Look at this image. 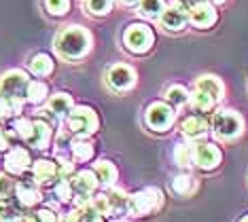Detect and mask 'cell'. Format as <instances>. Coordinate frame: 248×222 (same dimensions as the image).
I'll return each mask as SVG.
<instances>
[{
	"label": "cell",
	"mask_w": 248,
	"mask_h": 222,
	"mask_svg": "<svg viewBox=\"0 0 248 222\" xmlns=\"http://www.w3.org/2000/svg\"><path fill=\"white\" fill-rule=\"evenodd\" d=\"M92 44H93L92 32L77 24L62 28L53 38L55 55L64 61H78V59L87 58L89 51H92Z\"/></svg>",
	"instance_id": "obj_1"
},
{
	"label": "cell",
	"mask_w": 248,
	"mask_h": 222,
	"mask_svg": "<svg viewBox=\"0 0 248 222\" xmlns=\"http://www.w3.org/2000/svg\"><path fill=\"white\" fill-rule=\"evenodd\" d=\"M30 74L21 68H13L0 74V98L9 104L13 117H19L26 106V93L30 85Z\"/></svg>",
	"instance_id": "obj_2"
},
{
	"label": "cell",
	"mask_w": 248,
	"mask_h": 222,
	"mask_svg": "<svg viewBox=\"0 0 248 222\" xmlns=\"http://www.w3.org/2000/svg\"><path fill=\"white\" fill-rule=\"evenodd\" d=\"M163 206V192L157 186H146L127 197L125 216L129 218H149L155 216Z\"/></svg>",
	"instance_id": "obj_3"
},
{
	"label": "cell",
	"mask_w": 248,
	"mask_h": 222,
	"mask_svg": "<svg viewBox=\"0 0 248 222\" xmlns=\"http://www.w3.org/2000/svg\"><path fill=\"white\" fill-rule=\"evenodd\" d=\"M244 129V121L235 110L225 108V110H217L212 115V123H210V132L217 140H235Z\"/></svg>",
	"instance_id": "obj_4"
},
{
	"label": "cell",
	"mask_w": 248,
	"mask_h": 222,
	"mask_svg": "<svg viewBox=\"0 0 248 222\" xmlns=\"http://www.w3.org/2000/svg\"><path fill=\"white\" fill-rule=\"evenodd\" d=\"M66 125H68V132L75 138H89L98 132V115H95L93 108L89 106H75L70 110V115L66 117Z\"/></svg>",
	"instance_id": "obj_5"
},
{
	"label": "cell",
	"mask_w": 248,
	"mask_h": 222,
	"mask_svg": "<svg viewBox=\"0 0 248 222\" xmlns=\"http://www.w3.org/2000/svg\"><path fill=\"white\" fill-rule=\"evenodd\" d=\"M70 186H72V206L75 207H81V206H87L92 201V197L98 192V180H95V174L93 169H78L68 178Z\"/></svg>",
	"instance_id": "obj_6"
},
{
	"label": "cell",
	"mask_w": 248,
	"mask_h": 222,
	"mask_svg": "<svg viewBox=\"0 0 248 222\" xmlns=\"http://www.w3.org/2000/svg\"><path fill=\"white\" fill-rule=\"evenodd\" d=\"M144 123L151 132L166 133L176 123V110L170 104H166V102H153L144 110Z\"/></svg>",
	"instance_id": "obj_7"
},
{
	"label": "cell",
	"mask_w": 248,
	"mask_h": 222,
	"mask_svg": "<svg viewBox=\"0 0 248 222\" xmlns=\"http://www.w3.org/2000/svg\"><path fill=\"white\" fill-rule=\"evenodd\" d=\"M155 44V34L149 26L144 24H132L123 30V47L134 55L149 53L151 47Z\"/></svg>",
	"instance_id": "obj_8"
},
{
	"label": "cell",
	"mask_w": 248,
	"mask_h": 222,
	"mask_svg": "<svg viewBox=\"0 0 248 222\" xmlns=\"http://www.w3.org/2000/svg\"><path fill=\"white\" fill-rule=\"evenodd\" d=\"M104 81L108 85V89H112L115 93H127V91H132L136 87L138 74L127 64H112L106 68Z\"/></svg>",
	"instance_id": "obj_9"
},
{
	"label": "cell",
	"mask_w": 248,
	"mask_h": 222,
	"mask_svg": "<svg viewBox=\"0 0 248 222\" xmlns=\"http://www.w3.org/2000/svg\"><path fill=\"white\" fill-rule=\"evenodd\" d=\"M223 161V152L214 142H193V167L212 172Z\"/></svg>",
	"instance_id": "obj_10"
},
{
	"label": "cell",
	"mask_w": 248,
	"mask_h": 222,
	"mask_svg": "<svg viewBox=\"0 0 248 222\" xmlns=\"http://www.w3.org/2000/svg\"><path fill=\"white\" fill-rule=\"evenodd\" d=\"M13 199L24 209L38 207L41 206V201H43V189L32 178H21V180H17V184H15Z\"/></svg>",
	"instance_id": "obj_11"
},
{
	"label": "cell",
	"mask_w": 248,
	"mask_h": 222,
	"mask_svg": "<svg viewBox=\"0 0 248 222\" xmlns=\"http://www.w3.org/2000/svg\"><path fill=\"white\" fill-rule=\"evenodd\" d=\"M32 167V157L26 146H11L4 152V172L11 176H24Z\"/></svg>",
	"instance_id": "obj_12"
},
{
	"label": "cell",
	"mask_w": 248,
	"mask_h": 222,
	"mask_svg": "<svg viewBox=\"0 0 248 222\" xmlns=\"http://www.w3.org/2000/svg\"><path fill=\"white\" fill-rule=\"evenodd\" d=\"M30 174H32L30 178L34 180L41 189H51L55 182L60 180L58 163L51 161V159H36V161H32Z\"/></svg>",
	"instance_id": "obj_13"
},
{
	"label": "cell",
	"mask_w": 248,
	"mask_h": 222,
	"mask_svg": "<svg viewBox=\"0 0 248 222\" xmlns=\"http://www.w3.org/2000/svg\"><path fill=\"white\" fill-rule=\"evenodd\" d=\"M159 24H161V28H163L166 32L178 34V32H183L185 28H187L189 15H187V11H185L183 7H178L176 2H172L170 7L163 9V13H161V17H159Z\"/></svg>",
	"instance_id": "obj_14"
},
{
	"label": "cell",
	"mask_w": 248,
	"mask_h": 222,
	"mask_svg": "<svg viewBox=\"0 0 248 222\" xmlns=\"http://www.w3.org/2000/svg\"><path fill=\"white\" fill-rule=\"evenodd\" d=\"M210 132V125L202 115H189L183 118V123H180V133H183V138L187 142H202Z\"/></svg>",
	"instance_id": "obj_15"
},
{
	"label": "cell",
	"mask_w": 248,
	"mask_h": 222,
	"mask_svg": "<svg viewBox=\"0 0 248 222\" xmlns=\"http://www.w3.org/2000/svg\"><path fill=\"white\" fill-rule=\"evenodd\" d=\"M187 15H189V24L197 28V30H208V28L214 26V21H217V9H214V4H210L208 0L195 4L193 9H189Z\"/></svg>",
	"instance_id": "obj_16"
},
{
	"label": "cell",
	"mask_w": 248,
	"mask_h": 222,
	"mask_svg": "<svg viewBox=\"0 0 248 222\" xmlns=\"http://www.w3.org/2000/svg\"><path fill=\"white\" fill-rule=\"evenodd\" d=\"M72 108H75V100L66 91H58V93L49 95L47 100V112L55 121H66V117L70 115Z\"/></svg>",
	"instance_id": "obj_17"
},
{
	"label": "cell",
	"mask_w": 248,
	"mask_h": 222,
	"mask_svg": "<svg viewBox=\"0 0 248 222\" xmlns=\"http://www.w3.org/2000/svg\"><path fill=\"white\" fill-rule=\"evenodd\" d=\"M53 142V129L51 125L47 121H43V118H36V121H32V132L28 135L26 144L36 148V150H45V148H49Z\"/></svg>",
	"instance_id": "obj_18"
},
{
	"label": "cell",
	"mask_w": 248,
	"mask_h": 222,
	"mask_svg": "<svg viewBox=\"0 0 248 222\" xmlns=\"http://www.w3.org/2000/svg\"><path fill=\"white\" fill-rule=\"evenodd\" d=\"M195 91H202L204 95H208L214 104H218L223 98H225V85L218 76H214V74H204V76H200L195 81Z\"/></svg>",
	"instance_id": "obj_19"
},
{
	"label": "cell",
	"mask_w": 248,
	"mask_h": 222,
	"mask_svg": "<svg viewBox=\"0 0 248 222\" xmlns=\"http://www.w3.org/2000/svg\"><path fill=\"white\" fill-rule=\"evenodd\" d=\"M104 197H106V203H108V212H110V218H117V216H125V209H127V192L119 189V186H108L104 191Z\"/></svg>",
	"instance_id": "obj_20"
},
{
	"label": "cell",
	"mask_w": 248,
	"mask_h": 222,
	"mask_svg": "<svg viewBox=\"0 0 248 222\" xmlns=\"http://www.w3.org/2000/svg\"><path fill=\"white\" fill-rule=\"evenodd\" d=\"M92 169H93V174H95V180H98V184L104 186V189H108V186H115L117 178H119V172H117L115 163L108 161V159L95 161Z\"/></svg>",
	"instance_id": "obj_21"
},
{
	"label": "cell",
	"mask_w": 248,
	"mask_h": 222,
	"mask_svg": "<svg viewBox=\"0 0 248 222\" xmlns=\"http://www.w3.org/2000/svg\"><path fill=\"white\" fill-rule=\"evenodd\" d=\"M28 70L36 78H47V76H51L55 70V61L51 55H47V53H36L28 61Z\"/></svg>",
	"instance_id": "obj_22"
},
{
	"label": "cell",
	"mask_w": 248,
	"mask_h": 222,
	"mask_svg": "<svg viewBox=\"0 0 248 222\" xmlns=\"http://www.w3.org/2000/svg\"><path fill=\"white\" fill-rule=\"evenodd\" d=\"M197 189H200V182L191 174H178L170 180V191L176 197H191V195H195Z\"/></svg>",
	"instance_id": "obj_23"
},
{
	"label": "cell",
	"mask_w": 248,
	"mask_h": 222,
	"mask_svg": "<svg viewBox=\"0 0 248 222\" xmlns=\"http://www.w3.org/2000/svg\"><path fill=\"white\" fill-rule=\"evenodd\" d=\"M95 155V148L89 138H72L70 144V159L75 163H89Z\"/></svg>",
	"instance_id": "obj_24"
},
{
	"label": "cell",
	"mask_w": 248,
	"mask_h": 222,
	"mask_svg": "<svg viewBox=\"0 0 248 222\" xmlns=\"http://www.w3.org/2000/svg\"><path fill=\"white\" fill-rule=\"evenodd\" d=\"M26 209L15 199H0V222H21Z\"/></svg>",
	"instance_id": "obj_25"
},
{
	"label": "cell",
	"mask_w": 248,
	"mask_h": 222,
	"mask_svg": "<svg viewBox=\"0 0 248 222\" xmlns=\"http://www.w3.org/2000/svg\"><path fill=\"white\" fill-rule=\"evenodd\" d=\"M49 100V87L45 81H30L28 85V93H26V104L32 106H41Z\"/></svg>",
	"instance_id": "obj_26"
},
{
	"label": "cell",
	"mask_w": 248,
	"mask_h": 222,
	"mask_svg": "<svg viewBox=\"0 0 248 222\" xmlns=\"http://www.w3.org/2000/svg\"><path fill=\"white\" fill-rule=\"evenodd\" d=\"M189 91L187 87H183V85H170V87L166 89V93H163V100H166V104H170L174 110L176 108H183L189 104Z\"/></svg>",
	"instance_id": "obj_27"
},
{
	"label": "cell",
	"mask_w": 248,
	"mask_h": 222,
	"mask_svg": "<svg viewBox=\"0 0 248 222\" xmlns=\"http://www.w3.org/2000/svg\"><path fill=\"white\" fill-rule=\"evenodd\" d=\"M174 163L183 169L193 167V144L191 142H178L174 148Z\"/></svg>",
	"instance_id": "obj_28"
},
{
	"label": "cell",
	"mask_w": 248,
	"mask_h": 222,
	"mask_svg": "<svg viewBox=\"0 0 248 222\" xmlns=\"http://www.w3.org/2000/svg\"><path fill=\"white\" fill-rule=\"evenodd\" d=\"M21 222H58V214L53 212L51 207H32L24 214V220Z\"/></svg>",
	"instance_id": "obj_29"
},
{
	"label": "cell",
	"mask_w": 248,
	"mask_h": 222,
	"mask_svg": "<svg viewBox=\"0 0 248 222\" xmlns=\"http://www.w3.org/2000/svg\"><path fill=\"white\" fill-rule=\"evenodd\" d=\"M138 9H140V15L146 17V19H159L163 9H166V2L163 0H140Z\"/></svg>",
	"instance_id": "obj_30"
},
{
	"label": "cell",
	"mask_w": 248,
	"mask_h": 222,
	"mask_svg": "<svg viewBox=\"0 0 248 222\" xmlns=\"http://www.w3.org/2000/svg\"><path fill=\"white\" fill-rule=\"evenodd\" d=\"M11 133L15 135V138H19V140H28V135H30L32 132V118H28V117H13V123H11Z\"/></svg>",
	"instance_id": "obj_31"
},
{
	"label": "cell",
	"mask_w": 248,
	"mask_h": 222,
	"mask_svg": "<svg viewBox=\"0 0 248 222\" xmlns=\"http://www.w3.org/2000/svg\"><path fill=\"white\" fill-rule=\"evenodd\" d=\"M51 192H53V199L58 203H72V186H70V182L68 180H58L55 184L51 186Z\"/></svg>",
	"instance_id": "obj_32"
},
{
	"label": "cell",
	"mask_w": 248,
	"mask_h": 222,
	"mask_svg": "<svg viewBox=\"0 0 248 222\" xmlns=\"http://www.w3.org/2000/svg\"><path fill=\"white\" fill-rule=\"evenodd\" d=\"M112 9V0H85V11L92 17H104Z\"/></svg>",
	"instance_id": "obj_33"
},
{
	"label": "cell",
	"mask_w": 248,
	"mask_h": 222,
	"mask_svg": "<svg viewBox=\"0 0 248 222\" xmlns=\"http://www.w3.org/2000/svg\"><path fill=\"white\" fill-rule=\"evenodd\" d=\"M43 4L51 17H64L70 11V0H43Z\"/></svg>",
	"instance_id": "obj_34"
},
{
	"label": "cell",
	"mask_w": 248,
	"mask_h": 222,
	"mask_svg": "<svg viewBox=\"0 0 248 222\" xmlns=\"http://www.w3.org/2000/svg\"><path fill=\"white\" fill-rule=\"evenodd\" d=\"M17 180L7 172H0V199H13Z\"/></svg>",
	"instance_id": "obj_35"
},
{
	"label": "cell",
	"mask_w": 248,
	"mask_h": 222,
	"mask_svg": "<svg viewBox=\"0 0 248 222\" xmlns=\"http://www.w3.org/2000/svg\"><path fill=\"white\" fill-rule=\"evenodd\" d=\"M13 138L15 135L11 133V129L0 127V152H7L11 146H13Z\"/></svg>",
	"instance_id": "obj_36"
},
{
	"label": "cell",
	"mask_w": 248,
	"mask_h": 222,
	"mask_svg": "<svg viewBox=\"0 0 248 222\" xmlns=\"http://www.w3.org/2000/svg\"><path fill=\"white\" fill-rule=\"evenodd\" d=\"M9 117H13V112H11V108H9L7 102L0 98V123H2L4 118H9Z\"/></svg>",
	"instance_id": "obj_37"
},
{
	"label": "cell",
	"mask_w": 248,
	"mask_h": 222,
	"mask_svg": "<svg viewBox=\"0 0 248 222\" xmlns=\"http://www.w3.org/2000/svg\"><path fill=\"white\" fill-rule=\"evenodd\" d=\"M174 2H176L178 7H183L185 11H189V9H193L195 4H200V2H206V0H174Z\"/></svg>",
	"instance_id": "obj_38"
},
{
	"label": "cell",
	"mask_w": 248,
	"mask_h": 222,
	"mask_svg": "<svg viewBox=\"0 0 248 222\" xmlns=\"http://www.w3.org/2000/svg\"><path fill=\"white\" fill-rule=\"evenodd\" d=\"M119 4H123V7H138L140 0H117Z\"/></svg>",
	"instance_id": "obj_39"
},
{
	"label": "cell",
	"mask_w": 248,
	"mask_h": 222,
	"mask_svg": "<svg viewBox=\"0 0 248 222\" xmlns=\"http://www.w3.org/2000/svg\"><path fill=\"white\" fill-rule=\"evenodd\" d=\"M112 222H134V220L129 218V216H117V218L112 220Z\"/></svg>",
	"instance_id": "obj_40"
},
{
	"label": "cell",
	"mask_w": 248,
	"mask_h": 222,
	"mask_svg": "<svg viewBox=\"0 0 248 222\" xmlns=\"http://www.w3.org/2000/svg\"><path fill=\"white\" fill-rule=\"evenodd\" d=\"M210 4H221V2H225V0H208Z\"/></svg>",
	"instance_id": "obj_41"
},
{
	"label": "cell",
	"mask_w": 248,
	"mask_h": 222,
	"mask_svg": "<svg viewBox=\"0 0 248 222\" xmlns=\"http://www.w3.org/2000/svg\"><path fill=\"white\" fill-rule=\"evenodd\" d=\"M240 222H248V216H244V218H240Z\"/></svg>",
	"instance_id": "obj_42"
},
{
	"label": "cell",
	"mask_w": 248,
	"mask_h": 222,
	"mask_svg": "<svg viewBox=\"0 0 248 222\" xmlns=\"http://www.w3.org/2000/svg\"><path fill=\"white\" fill-rule=\"evenodd\" d=\"M98 222H102V220H98Z\"/></svg>",
	"instance_id": "obj_43"
}]
</instances>
